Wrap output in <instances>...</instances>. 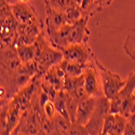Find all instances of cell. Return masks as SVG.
Wrapping results in <instances>:
<instances>
[{
	"instance_id": "1",
	"label": "cell",
	"mask_w": 135,
	"mask_h": 135,
	"mask_svg": "<svg viewBox=\"0 0 135 135\" xmlns=\"http://www.w3.org/2000/svg\"><path fill=\"white\" fill-rule=\"evenodd\" d=\"M37 46V59L36 63L38 65V74L37 77L43 78L47 71L52 66L61 63L64 60L63 51L54 48L50 41L46 39V30H43L38 39L36 40Z\"/></svg>"
},
{
	"instance_id": "2",
	"label": "cell",
	"mask_w": 135,
	"mask_h": 135,
	"mask_svg": "<svg viewBox=\"0 0 135 135\" xmlns=\"http://www.w3.org/2000/svg\"><path fill=\"white\" fill-rule=\"evenodd\" d=\"M96 68L100 75V80H102V86H103V93L104 95L110 100L115 95H117L122 88L126 85L127 80H123L122 78L110 70H108L104 65L100 63L95 56L94 59Z\"/></svg>"
},
{
	"instance_id": "3",
	"label": "cell",
	"mask_w": 135,
	"mask_h": 135,
	"mask_svg": "<svg viewBox=\"0 0 135 135\" xmlns=\"http://www.w3.org/2000/svg\"><path fill=\"white\" fill-rule=\"evenodd\" d=\"M64 60L82 65H88L94 61L95 55L88 43H71L63 50Z\"/></svg>"
},
{
	"instance_id": "4",
	"label": "cell",
	"mask_w": 135,
	"mask_h": 135,
	"mask_svg": "<svg viewBox=\"0 0 135 135\" xmlns=\"http://www.w3.org/2000/svg\"><path fill=\"white\" fill-rule=\"evenodd\" d=\"M95 59V57H94ZM84 89L90 96H103V86H102V80H100V75L96 68L95 62L93 61L86 65L84 73Z\"/></svg>"
},
{
	"instance_id": "5",
	"label": "cell",
	"mask_w": 135,
	"mask_h": 135,
	"mask_svg": "<svg viewBox=\"0 0 135 135\" xmlns=\"http://www.w3.org/2000/svg\"><path fill=\"white\" fill-rule=\"evenodd\" d=\"M44 30V22L39 24H18L17 38L15 46L20 44H32L38 39L39 35Z\"/></svg>"
},
{
	"instance_id": "6",
	"label": "cell",
	"mask_w": 135,
	"mask_h": 135,
	"mask_svg": "<svg viewBox=\"0 0 135 135\" xmlns=\"http://www.w3.org/2000/svg\"><path fill=\"white\" fill-rule=\"evenodd\" d=\"M22 64L16 46L1 47V74H12Z\"/></svg>"
},
{
	"instance_id": "7",
	"label": "cell",
	"mask_w": 135,
	"mask_h": 135,
	"mask_svg": "<svg viewBox=\"0 0 135 135\" xmlns=\"http://www.w3.org/2000/svg\"><path fill=\"white\" fill-rule=\"evenodd\" d=\"M97 98L98 97L96 96H88L81 102H79L76 114V120L74 123H77V124L82 127L86 124L95 112L97 106Z\"/></svg>"
},
{
	"instance_id": "8",
	"label": "cell",
	"mask_w": 135,
	"mask_h": 135,
	"mask_svg": "<svg viewBox=\"0 0 135 135\" xmlns=\"http://www.w3.org/2000/svg\"><path fill=\"white\" fill-rule=\"evenodd\" d=\"M128 118L120 114H108L105 116L102 134L104 135H122L124 133Z\"/></svg>"
},
{
	"instance_id": "9",
	"label": "cell",
	"mask_w": 135,
	"mask_h": 135,
	"mask_svg": "<svg viewBox=\"0 0 135 135\" xmlns=\"http://www.w3.org/2000/svg\"><path fill=\"white\" fill-rule=\"evenodd\" d=\"M12 12L18 23L22 24H39L42 22L38 18L35 9L29 2H17L13 4Z\"/></svg>"
},
{
	"instance_id": "10",
	"label": "cell",
	"mask_w": 135,
	"mask_h": 135,
	"mask_svg": "<svg viewBox=\"0 0 135 135\" xmlns=\"http://www.w3.org/2000/svg\"><path fill=\"white\" fill-rule=\"evenodd\" d=\"M67 23L66 14L63 11L55 10L49 6H46V18H44V30L46 33H52L53 31L60 29Z\"/></svg>"
},
{
	"instance_id": "11",
	"label": "cell",
	"mask_w": 135,
	"mask_h": 135,
	"mask_svg": "<svg viewBox=\"0 0 135 135\" xmlns=\"http://www.w3.org/2000/svg\"><path fill=\"white\" fill-rule=\"evenodd\" d=\"M73 30V25L71 24H65L62 26L60 29L53 31L52 33L47 35L48 40L52 46L59 50H63L67 46L70 44V35Z\"/></svg>"
},
{
	"instance_id": "12",
	"label": "cell",
	"mask_w": 135,
	"mask_h": 135,
	"mask_svg": "<svg viewBox=\"0 0 135 135\" xmlns=\"http://www.w3.org/2000/svg\"><path fill=\"white\" fill-rule=\"evenodd\" d=\"M89 16H83L78 22L71 24L73 30L70 35V44L71 43H88L90 37V30L88 28Z\"/></svg>"
},
{
	"instance_id": "13",
	"label": "cell",
	"mask_w": 135,
	"mask_h": 135,
	"mask_svg": "<svg viewBox=\"0 0 135 135\" xmlns=\"http://www.w3.org/2000/svg\"><path fill=\"white\" fill-rule=\"evenodd\" d=\"M18 56L22 63H31L36 62L37 59V46L36 43L32 44H20L16 46Z\"/></svg>"
},
{
	"instance_id": "14",
	"label": "cell",
	"mask_w": 135,
	"mask_h": 135,
	"mask_svg": "<svg viewBox=\"0 0 135 135\" xmlns=\"http://www.w3.org/2000/svg\"><path fill=\"white\" fill-rule=\"evenodd\" d=\"M52 120L54 121V124H55L56 134H69V130L73 124L69 119H67L63 117L61 114H59V112H56L55 116L52 118Z\"/></svg>"
},
{
	"instance_id": "15",
	"label": "cell",
	"mask_w": 135,
	"mask_h": 135,
	"mask_svg": "<svg viewBox=\"0 0 135 135\" xmlns=\"http://www.w3.org/2000/svg\"><path fill=\"white\" fill-rule=\"evenodd\" d=\"M43 1L46 6H49L55 10L63 11V12H66L76 6H79L75 0H43Z\"/></svg>"
},
{
	"instance_id": "16",
	"label": "cell",
	"mask_w": 135,
	"mask_h": 135,
	"mask_svg": "<svg viewBox=\"0 0 135 135\" xmlns=\"http://www.w3.org/2000/svg\"><path fill=\"white\" fill-rule=\"evenodd\" d=\"M84 84V76L83 74L81 76H76V77H71V76H66L65 80H64V89L67 92H71L74 90L83 86Z\"/></svg>"
},
{
	"instance_id": "17",
	"label": "cell",
	"mask_w": 135,
	"mask_h": 135,
	"mask_svg": "<svg viewBox=\"0 0 135 135\" xmlns=\"http://www.w3.org/2000/svg\"><path fill=\"white\" fill-rule=\"evenodd\" d=\"M64 93H65V99H66V106H67V110H68V114L71 120V123L75 122L76 120V114H77V108H78V104L79 102L69 93L64 90Z\"/></svg>"
},
{
	"instance_id": "18",
	"label": "cell",
	"mask_w": 135,
	"mask_h": 135,
	"mask_svg": "<svg viewBox=\"0 0 135 135\" xmlns=\"http://www.w3.org/2000/svg\"><path fill=\"white\" fill-rule=\"evenodd\" d=\"M65 71H66V76H71V77H76V76H81L84 73L85 69V65L82 64H78V63H74V62H67L65 61Z\"/></svg>"
},
{
	"instance_id": "19",
	"label": "cell",
	"mask_w": 135,
	"mask_h": 135,
	"mask_svg": "<svg viewBox=\"0 0 135 135\" xmlns=\"http://www.w3.org/2000/svg\"><path fill=\"white\" fill-rule=\"evenodd\" d=\"M66 14V18H67V23L68 24H74L76 22H78L81 17L84 16V13L81 9L80 6H76L71 9H69L68 11L65 12Z\"/></svg>"
},
{
	"instance_id": "20",
	"label": "cell",
	"mask_w": 135,
	"mask_h": 135,
	"mask_svg": "<svg viewBox=\"0 0 135 135\" xmlns=\"http://www.w3.org/2000/svg\"><path fill=\"white\" fill-rule=\"evenodd\" d=\"M124 51L131 59L135 60V29L128 36L124 42Z\"/></svg>"
},
{
	"instance_id": "21",
	"label": "cell",
	"mask_w": 135,
	"mask_h": 135,
	"mask_svg": "<svg viewBox=\"0 0 135 135\" xmlns=\"http://www.w3.org/2000/svg\"><path fill=\"white\" fill-rule=\"evenodd\" d=\"M43 110H44V114L47 115L48 118H53L55 116V114L57 112V110H56V107H55V104L52 99L48 100V102L44 104L43 106Z\"/></svg>"
},
{
	"instance_id": "22",
	"label": "cell",
	"mask_w": 135,
	"mask_h": 135,
	"mask_svg": "<svg viewBox=\"0 0 135 135\" xmlns=\"http://www.w3.org/2000/svg\"><path fill=\"white\" fill-rule=\"evenodd\" d=\"M78 102H81L82 99H84L85 97H88V96H90V95H88V93H86V91H85V89H84V86H80V88H78V89H76V90H74V91H71V92H69Z\"/></svg>"
},
{
	"instance_id": "23",
	"label": "cell",
	"mask_w": 135,
	"mask_h": 135,
	"mask_svg": "<svg viewBox=\"0 0 135 135\" xmlns=\"http://www.w3.org/2000/svg\"><path fill=\"white\" fill-rule=\"evenodd\" d=\"M112 1H114V0H96V3L99 7L100 11H103L105 8L109 7L112 3Z\"/></svg>"
},
{
	"instance_id": "24",
	"label": "cell",
	"mask_w": 135,
	"mask_h": 135,
	"mask_svg": "<svg viewBox=\"0 0 135 135\" xmlns=\"http://www.w3.org/2000/svg\"><path fill=\"white\" fill-rule=\"evenodd\" d=\"M96 0H82V3H81V9L82 11L88 10L91 6H93L95 3Z\"/></svg>"
},
{
	"instance_id": "25",
	"label": "cell",
	"mask_w": 135,
	"mask_h": 135,
	"mask_svg": "<svg viewBox=\"0 0 135 135\" xmlns=\"http://www.w3.org/2000/svg\"><path fill=\"white\" fill-rule=\"evenodd\" d=\"M128 122L131 124V127H132V129H133V131H134V134H135V114L131 115V116L128 118Z\"/></svg>"
},
{
	"instance_id": "26",
	"label": "cell",
	"mask_w": 135,
	"mask_h": 135,
	"mask_svg": "<svg viewBox=\"0 0 135 135\" xmlns=\"http://www.w3.org/2000/svg\"><path fill=\"white\" fill-rule=\"evenodd\" d=\"M6 1H7L8 3H10L11 6H13V4H15V3L20 2V0H6Z\"/></svg>"
},
{
	"instance_id": "27",
	"label": "cell",
	"mask_w": 135,
	"mask_h": 135,
	"mask_svg": "<svg viewBox=\"0 0 135 135\" xmlns=\"http://www.w3.org/2000/svg\"><path fill=\"white\" fill-rule=\"evenodd\" d=\"M20 2H29V0H20Z\"/></svg>"
},
{
	"instance_id": "28",
	"label": "cell",
	"mask_w": 135,
	"mask_h": 135,
	"mask_svg": "<svg viewBox=\"0 0 135 135\" xmlns=\"http://www.w3.org/2000/svg\"><path fill=\"white\" fill-rule=\"evenodd\" d=\"M133 94H134V97H135V90H134V93Z\"/></svg>"
}]
</instances>
